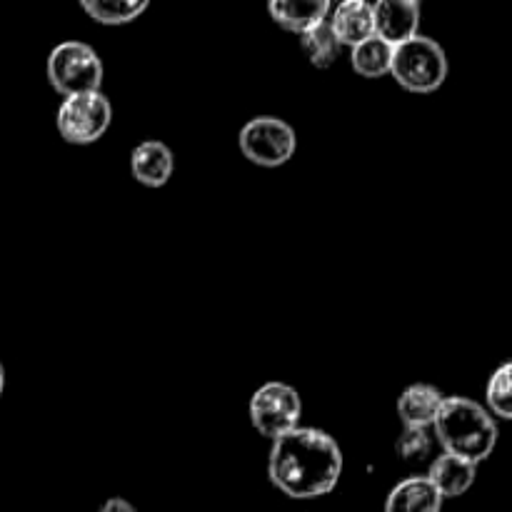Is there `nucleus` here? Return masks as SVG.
I'll list each match as a JSON object with an SVG mask.
<instances>
[{"mask_svg":"<svg viewBox=\"0 0 512 512\" xmlns=\"http://www.w3.org/2000/svg\"><path fill=\"white\" fill-rule=\"evenodd\" d=\"M343 475L338 440L320 428H295L273 440L268 478L280 493L295 500H313L333 493Z\"/></svg>","mask_w":512,"mask_h":512,"instance_id":"f257e3e1","label":"nucleus"},{"mask_svg":"<svg viewBox=\"0 0 512 512\" xmlns=\"http://www.w3.org/2000/svg\"><path fill=\"white\" fill-rule=\"evenodd\" d=\"M238 143L250 163L260 165V168H280L293 160L298 135H295L293 125L285 123L283 118L258 115L243 125Z\"/></svg>","mask_w":512,"mask_h":512,"instance_id":"39448f33","label":"nucleus"},{"mask_svg":"<svg viewBox=\"0 0 512 512\" xmlns=\"http://www.w3.org/2000/svg\"><path fill=\"white\" fill-rule=\"evenodd\" d=\"M268 13L280 28L303 35L328 20V0H270Z\"/></svg>","mask_w":512,"mask_h":512,"instance_id":"f8f14e48","label":"nucleus"},{"mask_svg":"<svg viewBox=\"0 0 512 512\" xmlns=\"http://www.w3.org/2000/svg\"><path fill=\"white\" fill-rule=\"evenodd\" d=\"M250 423L260 435L270 440H278L280 435L290 433L298 428L300 415H303V400H300L298 390L288 383H270L260 385L253 393L248 405Z\"/></svg>","mask_w":512,"mask_h":512,"instance_id":"423d86ee","label":"nucleus"},{"mask_svg":"<svg viewBox=\"0 0 512 512\" xmlns=\"http://www.w3.org/2000/svg\"><path fill=\"white\" fill-rule=\"evenodd\" d=\"M375 38L388 45H400L418 35L420 5L415 0H380L373 3Z\"/></svg>","mask_w":512,"mask_h":512,"instance_id":"6e6552de","label":"nucleus"},{"mask_svg":"<svg viewBox=\"0 0 512 512\" xmlns=\"http://www.w3.org/2000/svg\"><path fill=\"white\" fill-rule=\"evenodd\" d=\"M443 400L445 395L438 388L428 383H415L405 388L403 395L398 398V415L405 428L428 430L433 428Z\"/></svg>","mask_w":512,"mask_h":512,"instance_id":"9b49d317","label":"nucleus"},{"mask_svg":"<svg viewBox=\"0 0 512 512\" xmlns=\"http://www.w3.org/2000/svg\"><path fill=\"white\" fill-rule=\"evenodd\" d=\"M398 453L405 463H423V460L430 455L428 430L405 428L398 440Z\"/></svg>","mask_w":512,"mask_h":512,"instance_id":"6ab92c4d","label":"nucleus"},{"mask_svg":"<svg viewBox=\"0 0 512 512\" xmlns=\"http://www.w3.org/2000/svg\"><path fill=\"white\" fill-rule=\"evenodd\" d=\"M390 75L410 93H433L448 78V58L438 40L418 33L395 45Z\"/></svg>","mask_w":512,"mask_h":512,"instance_id":"7ed1b4c3","label":"nucleus"},{"mask_svg":"<svg viewBox=\"0 0 512 512\" xmlns=\"http://www.w3.org/2000/svg\"><path fill=\"white\" fill-rule=\"evenodd\" d=\"M350 63H353L355 73L363 75V78H383V75H390L393 45L373 35V38L350 48Z\"/></svg>","mask_w":512,"mask_h":512,"instance_id":"2eb2a0df","label":"nucleus"},{"mask_svg":"<svg viewBox=\"0 0 512 512\" xmlns=\"http://www.w3.org/2000/svg\"><path fill=\"white\" fill-rule=\"evenodd\" d=\"M443 498L425 475H413L395 485L385 500V512H440Z\"/></svg>","mask_w":512,"mask_h":512,"instance_id":"ddd939ff","label":"nucleus"},{"mask_svg":"<svg viewBox=\"0 0 512 512\" xmlns=\"http://www.w3.org/2000/svg\"><path fill=\"white\" fill-rule=\"evenodd\" d=\"M475 475H478V468L465 460L453 458V455H440L438 460H433L428 475L425 478L430 480L435 490H438L440 498H460V495L468 493L475 483Z\"/></svg>","mask_w":512,"mask_h":512,"instance_id":"4468645a","label":"nucleus"},{"mask_svg":"<svg viewBox=\"0 0 512 512\" xmlns=\"http://www.w3.org/2000/svg\"><path fill=\"white\" fill-rule=\"evenodd\" d=\"M3 390H5V370H3V363H0V398H3Z\"/></svg>","mask_w":512,"mask_h":512,"instance_id":"412c9836","label":"nucleus"},{"mask_svg":"<svg viewBox=\"0 0 512 512\" xmlns=\"http://www.w3.org/2000/svg\"><path fill=\"white\" fill-rule=\"evenodd\" d=\"M175 170V155L160 140H143L130 153V173L145 188H163Z\"/></svg>","mask_w":512,"mask_h":512,"instance_id":"1a4fd4ad","label":"nucleus"},{"mask_svg":"<svg viewBox=\"0 0 512 512\" xmlns=\"http://www.w3.org/2000/svg\"><path fill=\"white\" fill-rule=\"evenodd\" d=\"M45 75L53 90L63 98L83 93H98L103 85V60L93 45L80 40H63L55 45L45 63Z\"/></svg>","mask_w":512,"mask_h":512,"instance_id":"20e7f679","label":"nucleus"},{"mask_svg":"<svg viewBox=\"0 0 512 512\" xmlns=\"http://www.w3.org/2000/svg\"><path fill=\"white\" fill-rule=\"evenodd\" d=\"M512 365L510 360H505L488 380V388H485V400H488V408L493 410V415H498L500 420L512 418Z\"/></svg>","mask_w":512,"mask_h":512,"instance_id":"a211bd4d","label":"nucleus"},{"mask_svg":"<svg viewBox=\"0 0 512 512\" xmlns=\"http://www.w3.org/2000/svg\"><path fill=\"white\" fill-rule=\"evenodd\" d=\"M328 25L340 48L343 45L345 48H355V45L375 35L373 3H368V0H343V3L335 5L333 18L328 20Z\"/></svg>","mask_w":512,"mask_h":512,"instance_id":"9d476101","label":"nucleus"},{"mask_svg":"<svg viewBox=\"0 0 512 512\" xmlns=\"http://www.w3.org/2000/svg\"><path fill=\"white\" fill-rule=\"evenodd\" d=\"M300 48H303L305 58H308L315 68H330L340 55V43L335 40L328 20L320 23L318 28L300 35Z\"/></svg>","mask_w":512,"mask_h":512,"instance_id":"f3484780","label":"nucleus"},{"mask_svg":"<svg viewBox=\"0 0 512 512\" xmlns=\"http://www.w3.org/2000/svg\"><path fill=\"white\" fill-rule=\"evenodd\" d=\"M80 8L100 25H128L148 10L145 0H83Z\"/></svg>","mask_w":512,"mask_h":512,"instance_id":"dca6fc26","label":"nucleus"},{"mask_svg":"<svg viewBox=\"0 0 512 512\" xmlns=\"http://www.w3.org/2000/svg\"><path fill=\"white\" fill-rule=\"evenodd\" d=\"M113 123V105L103 93L70 95L60 103L58 133L70 145H90L103 138Z\"/></svg>","mask_w":512,"mask_h":512,"instance_id":"0eeeda50","label":"nucleus"},{"mask_svg":"<svg viewBox=\"0 0 512 512\" xmlns=\"http://www.w3.org/2000/svg\"><path fill=\"white\" fill-rule=\"evenodd\" d=\"M433 430L445 455L465 460L475 468L488 460L498 445V425L493 415L463 395L443 400Z\"/></svg>","mask_w":512,"mask_h":512,"instance_id":"f03ea898","label":"nucleus"},{"mask_svg":"<svg viewBox=\"0 0 512 512\" xmlns=\"http://www.w3.org/2000/svg\"><path fill=\"white\" fill-rule=\"evenodd\" d=\"M100 512H138V510H135L128 500L110 498V500H105V505L100 508Z\"/></svg>","mask_w":512,"mask_h":512,"instance_id":"aec40b11","label":"nucleus"}]
</instances>
